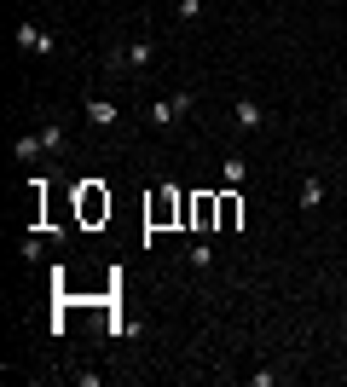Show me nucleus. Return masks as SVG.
<instances>
[{
	"instance_id": "nucleus-1",
	"label": "nucleus",
	"mask_w": 347,
	"mask_h": 387,
	"mask_svg": "<svg viewBox=\"0 0 347 387\" xmlns=\"http://www.w3.org/2000/svg\"><path fill=\"white\" fill-rule=\"evenodd\" d=\"M191 226V197L186 191H174V185H151V197H145V226L151 231H162V226Z\"/></svg>"
},
{
	"instance_id": "nucleus-2",
	"label": "nucleus",
	"mask_w": 347,
	"mask_h": 387,
	"mask_svg": "<svg viewBox=\"0 0 347 387\" xmlns=\"http://www.w3.org/2000/svg\"><path fill=\"white\" fill-rule=\"evenodd\" d=\"M75 202H81V226H99V220H110V191H105L99 180H81Z\"/></svg>"
},
{
	"instance_id": "nucleus-3",
	"label": "nucleus",
	"mask_w": 347,
	"mask_h": 387,
	"mask_svg": "<svg viewBox=\"0 0 347 387\" xmlns=\"http://www.w3.org/2000/svg\"><path fill=\"white\" fill-rule=\"evenodd\" d=\"M191 226L197 231H220V191H197L191 197Z\"/></svg>"
},
{
	"instance_id": "nucleus-4",
	"label": "nucleus",
	"mask_w": 347,
	"mask_h": 387,
	"mask_svg": "<svg viewBox=\"0 0 347 387\" xmlns=\"http://www.w3.org/2000/svg\"><path fill=\"white\" fill-rule=\"evenodd\" d=\"M191 104H197V93H174V99H156V104H151V121H156V127H174V121H180Z\"/></svg>"
},
{
	"instance_id": "nucleus-5",
	"label": "nucleus",
	"mask_w": 347,
	"mask_h": 387,
	"mask_svg": "<svg viewBox=\"0 0 347 387\" xmlns=\"http://www.w3.org/2000/svg\"><path fill=\"white\" fill-rule=\"evenodd\" d=\"M18 47H23V53H53L58 40H53L47 29H35V23H18Z\"/></svg>"
},
{
	"instance_id": "nucleus-6",
	"label": "nucleus",
	"mask_w": 347,
	"mask_h": 387,
	"mask_svg": "<svg viewBox=\"0 0 347 387\" xmlns=\"http://www.w3.org/2000/svg\"><path fill=\"white\" fill-rule=\"evenodd\" d=\"M237 127H243V133L267 127V104H260V99H237Z\"/></svg>"
},
{
	"instance_id": "nucleus-7",
	"label": "nucleus",
	"mask_w": 347,
	"mask_h": 387,
	"mask_svg": "<svg viewBox=\"0 0 347 387\" xmlns=\"http://www.w3.org/2000/svg\"><path fill=\"white\" fill-rule=\"evenodd\" d=\"M237 220H243V202H237V191H220V231H237Z\"/></svg>"
},
{
	"instance_id": "nucleus-8",
	"label": "nucleus",
	"mask_w": 347,
	"mask_h": 387,
	"mask_svg": "<svg viewBox=\"0 0 347 387\" xmlns=\"http://www.w3.org/2000/svg\"><path fill=\"white\" fill-rule=\"evenodd\" d=\"M87 121L93 127H116V104L110 99H87Z\"/></svg>"
},
{
	"instance_id": "nucleus-9",
	"label": "nucleus",
	"mask_w": 347,
	"mask_h": 387,
	"mask_svg": "<svg viewBox=\"0 0 347 387\" xmlns=\"http://www.w3.org/2000/svg\"><path fill=\"white\" fill-rule=\"evenodd\" d=\"M122 64H134V70H145V64H151V47H145V40H134V47H122Z\"/></svg>"
},
{
	"instance_id": "nucleus-10",
	"label": "nucleus",
	"mask_w": 347,
	"mask_h": 387,
	"mask_svg": "<svg viewBox=\"0 0 347 387\" xmlns=\"http://www.w3.org/2000/svg\"><path fill=\"white\" fill-rule=\"evenodd\" d=\"M324 202V180H301V208H319Z\"/></svg>"
},
{
	"instance_id": "nucleus-11",
	"label": "nucleus",
	"mask_w": 347,
	"mask_h": 387,
	"mask_svg": "<svg viewBox=\"0 0 347 387\" xmlns=\"http://www.w3.org/2000/svg\"><path fill=\"white\" fill-rule=\"evenodd\" d=\"M41 151H47V145H41V133H29V139H12V156H23V162H29V156H41Z\"/></svg>"
},
{
	"instance_id": "nucleus-12",
	"label": "nucleus",
	"mask_w": 347,
	"mask_h": 387,
	"mask_svg": "<svg viewBox=\"0 0 347 387\" xmlns=\"http://www.w3.org/2000/svg\"><path fill=\"white\" fill-rule=\"evenodd\" d=\"M191 266H197V272L214 266V249H208V243H191Z\"/></svg>"
},
{
	"instance_id": "nucleus-13",
	"label": "nucleus",
	"mask_w": 347,
	"mask_h": 387,
	"mask_svg": "<svg viewBox=\"0 0 347 387\" xmlns=\"http://www.w3.org/2000/svg\"><path fill=\"white\" fill-rule=\"evenodd\" d=\"M41 145H47V151H64V127H58V121L41 127Z\"/></svg>"
}]
</instances>
